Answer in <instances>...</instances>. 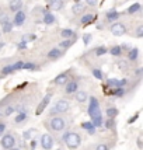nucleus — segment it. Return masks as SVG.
<instances>
[{"label":"nucleus","instance_id":"1","mask_svg":"<svg viewBox=\"0 0 143 150\" xmlns=\"http://www.w3.org/2000/svg\"><path fill=\"white\" fill-rule=\"evenodd\" d=\"M65 143L66 146L69 147V149H76L79 147V144H80V136H79L77 133H74V132H69V133H66L65 135Z\"/></svg>","mask_w":143,"mask_h":150},{"label":"nucleus","instance_id":"2","mask_svg":"<svg viewBox=\"0 0 143 150\" xmlns=\"http://www.w3.org/2000/svg\"><path fill=\"white\" fill-rule=\"evenodd\" d=\"M111 33H112V35L121 37V35H124L126 33V28H125V25L122 23H115V24L111 25Z\"/></svg>","mask_w":143,"mask_h":150},{"label":"nucleus","instance_id":"3","mask_svg":"<svg viewBox=\"0 0 143 150\" xmlns=\"http://www.w3.org/2000/svg\"><path fill=\"white\" fill-rule=\"evenodd\" d=\"M69 110V103L66 100H59L56 105L52 108V114L53 112H66Z\"/></svg>","mask_w":143,"mask_h":150},{"label":"nucleus","instance_id":"4","mask_svg":"<svg viewBox=\"0 0 143 150\" xmlns=\"http://www.w3.org/2000/svg\"><path fill=\"white\" fill-rule=\"evenodd\" d=\"M41 146H42L45 150L52 149L53 140H52V137L49 136L48 133H45V135H42V136H41Z\"/></svg>","mask_w":143,"mask_h":150},{"label":"nucleus","instance_id":"5","mask_svg":"<svg viewBox=\"0 0 143 150\" xmlns=\"http://www.w3.org/2000/svg\"><path fill=\"white\" fill-rule=\"evenodd\" d=\"M51 128L53 131H62L65 128V121L62 118H53L51 121Z\"/></svg>","mask_w":143,"mask_h":150},{"label":"nucleus","instance_id":"6","mask_svg":"<svg viewBox=\"0 0 143 150\" xmlns=\"http://www.w3.org/2000/svg\"><path fill=\"white\" fill-rule=\"evenodd\" d=\"M1 146L4 147V149H13L14 146V137L11 135H6V136L1 137Z\"/></svg>","mask_w":143,"mask_h":150},{"label":"nucleus","instance_id":"7","mask_svg":"<svg viewBox=\"0 0 143 150\" xmlns=\"http://www.w3.org/2000/svg\"><path fill=\"white\" fill-rule=\"evenodd\" d=\"M97 112H100V108H98V101L94 97H91L90 98V105H88V114L93 117V115H94V114H97Z\"/></svg>","mask_w":143,"mask_h":150},{"label":"nucleus","instance_id":"8","mask_svg":"<svg viewBox=\"0 0 143 150\" xmlns=\"http://www.w3.org/2000/svg\"><path fill=\"white\" fill-rule=\"evenodd\" d=\"M49 101H51V94H46L44 97V100H42V103H39V105L37 107V115H41L44 112V110L46 108V105H48Z\"/></svg>","mask_w":143,"mask_h":150},{"label":"nucleus","instance_id":"9","mask_svg":"<svg viewBox=\"0 0 143 150\" xmlns=\"http://www.w3.org/2000/svg\"><path fill=\"white\" fill-rule=\"evenodd\" d=\"M126 84V80H117V79H111V80H108V86L110 87H122V86Z\"/></svg>","mask_w":143,"mask_h":150},{"label":"nucleus","instance_id":"10","mask_svg":"<svg viewBox=\"0 0 143 150\" xmlns=\"http://www.w3.org/2000/svg\"><path fill=\"white\" fill-rule=\"evenodd\" d=\"M49 7H51L52 10H55V11H58V10H60V8L63 7V0H51Z\"/></svg>","mask_w":143,"mask_h":150},{"label":"nucleus","instance_id":"11","mask_svg":"<svg viewBox=\"0 0 143 150\" xmlns=\"http://www.w3.org/2000/svg\"><path fill=\"white\" fill-rule=\"evenodd\" d=\"M24 20H25V13L18 11V13L16 14V17H14V24H16V25H21V24L24 23Z\"/></svg>","mask_w":143,"mask_h":150},{"label":"nucleus","instance_id":"12","mask_svg":"<svg viewBox=\"0 0 143 150\" xmlns=\"http://www.w3.org/2000/svg\"><path fill=\"white\" fill-rule=\"evenodd\" d=\"M21 6H23L21 0H11L10 1V10H13V11H20Z\"/></svg>","mask_w":143,"mask_h":150},{"label":"nucleus","instance_id":"13","mask_svg":"<svg viewBox=\"0 0 143 150\" xmlns=\"http://www.w3.org/2000/svg\"><path fill=\"white\" fill-rule=\"evenodd\" d=\"M91 118H93V122H91L93 126H100V125L103 124V118H101V114H100V112L94 114Z\"/></svg>","mask_w":143,"mask_h":150},{"label":"nucleus","instance_id":"14","mask_svg":"<svg viewBox=\"0 0 143 150\" xmlns=\"http://www.w3.org/2000/svg\"><path fill=\"white\" fill-rule=\"evenodd\" d=\"M77 91V83L76 81H70V83H67L66 86V93L67 94H72V93Z\"/></svg>","mask_w":143,"mask_h":150},{"label":"nucleus","instance_id":"15","mask_svg":"<svg viewBox=\"0 0 143 150\" xmlns=\"http://www.w3.org/2000/svg\"><path fill=\"white\" fill-rule=\"evenodd\" d=\"M66 80H67V76H66V73H62V74L56 76L53 81H55V84H65Z\"/></svg>","mask_w":143,"mask_h":150},{"label":"nucleus","instance_id":"16","mask_svg":"<svg viewBox=\"0 0 143 150\" xmlns=\"http://www.w3.org/2000/svg\"><path fill=\"white\" fill-rule=\"evenodd\" d=\"M76 100H77L79 103H84V101H87V94H86V91L76 93Z\"/></svg>","mask_w":143,"mask_h":150},{"label":"nucleus","instance_id":"17","mask_svg":"<svg viewBox=\"0 0 143 150\" xmlns=\"http://www.w3.org/2000/svg\"><path fill=\"white\" fill-rule=\"evenodd\" d=\"M48 56H49L51 59H56V58H59V56H60V51H59L58 48H53V49H51V51H49Z\"/></svg>","mask_w":143,"mask_h":150},{"label":"nucleus","instance_id":"18","mask_svg":"<svg viewBox=\"0 0 143 150\" xmlns=\"http://www.w3.org/2000/svg\"><path fill=\"white\" fill-rule=\"evenodd\" d=\"M81 126H83V129H86V131H88V133H94V126H93V124L91 122H83L81 124Z\"/></svg>","mask_w":143,"mask_h":150},{"label":"nucleus","instance_id":"19","mask_svg":"<svg viewBox=\"0 0 143 150\" xmlns=\"http://www.w3.org/2000/svg\"><path fill=\"white\" fill-rule=\"evenodd\" d=\"M53 21H55V17H53V14L45 13V16H44V23H45V24H52Z\"/></svg>","mask_w":143,"mask_h":150},{"label":"nucleus","instance_id":"20","mask_svg":"<svg viewBox=\"0 0 143 150\" xmlns=\"http://www.w3.org/2000/svg\"><path fill=\"white\" fill-rule=\"evenodd\" d=\"M11 28H13V24H11L8 20H4V21H3V31H4V33H10Z\"/></svg>","mask_w":143,"mask_h":150},{"label":"nucleus","instance_id":"21","mask_svg":"<svg viewBox=\"0 0 143 150\" xmlns=\"http://www.w3.org/2000/svg\"><path fill=\"white\" fill-rule=\"evenodd\" d=\"M94 20V16H91V14H86L84 17L81 18V24H84V25H87V24H90L91 21Z\"/></svg>","mask_w":143,"mask_h":150},{"label":"nucleus","instance_id":"22","mask_svg":"<svg viewBox=\"0 0 143 150\" xmlns=\"http://www.w3.org/2000/svg\"><path fill=\"white\" fill-rule=\"evenodd\" d=\"M117 114H118L117 108H108V110H107V115H108V118H110V119L115 118V117H117Z\"/></svg>","mask_w":143,"mask_h":150},{"label":"nucleus","instance_id":"23","mask_svg":"<svg viewBox=\"0 0 143 150\" xmlns=\"http://www.w3.org/2000/svg\"><path fill=\"white\" fill-rule=\"evenodd\" d=\"M118 17H119V13L115 11V10H112V11H110V13H107V18L108 20H117Z\"/></svg>","mask_w":143,"mask_h":150},{"label":"nucleus","instance_id":"24","mask_svg":"<svg viewBox=\"0 0 143 150\" xmlns=\"http://www.w3.org/2000/svg\"><path fill=\"white\" fill-rule=\"evenodd\" d=\"M112 94L115 96V97H122L125 94V90L122 88V87H118V88H115L114 91H112Z\"/></svg>","mask_w":143,"mask_h":150},{"label":"nucleus","instance_id":"25","mask_svg":"<svg viewBox=\"0 0 143 150\" xmlns=\"http://www.w3.org/2000/svg\"><path fill=\"white\" fill-rule=\"evenodd\" d=\"M137 10H140V4H139V3H135L133 6H130L129 8H128V13H129V14H132V13H136Z\"/></svg>","mask_w":143,"mask_h":150},{"label":"nucleus","instance_id":"26","mask_svg":"<svg viewBox=\"0 0 143 150\" xmlns=\"http://www.w3.org/2000/svg\"><path fill=\"white\" fill-rule=\"evenodd\" d=\"M72 35H74L72 30H63V31H62V37H63V38H70Z\"/></svg>","mask_w":143,"mask_h":150},{"label":"nucleus","instance_id":"27","mask_svg":"<svg viewBox=\"0 0 143 150\" xmlns=\"http://www.w3.org/2000/svg\"><path fill=\"white\" fill-rule=\"evenodd\" d=\"M110 52L112 53V55H115V56L121 55V46H114V48H111Z\"/></svg>","mask_w":143,"mask_h":150},{"label":"nucleus","instance_id":"28","mask_svg":"<svg viewBox=\"0 0 143 150\" xmlns=\"http://www.w3.org/2000/svg\"><path fill=\"white\" fill-rule=\"evenodd\" d=\"M25 112H21V114H18V115H17V117H16V122H17V124H20V122H23V121H24V119H25Z\"/></svg>","mask_w":143,"mask_h":150},{"label":"nucleus","instance_id":"29","mask_svg":"<svg viewBox=\"0 0 143 150\" xmlns=\"http://www.w3.org/2000/svg\"><path fill=\"white\" fill-rule=\"evenodd\" d=\"M136 58H137V49L136 48H133V49L129 52V59L130 60H135Z\"/></svg>","mask_w":143,"mask_h":150},{"label":"nucleus","instance_id":"30","mask_svg":"<svg viewBox=\"0 0 143 150\" xmlns=\"http://www.w3.org/2000/svg\"><path fill=\"white\" fill-rule=\"evenodd\" d=\"M84 10V7L81 6V4H74V7H73V13H80V11H83Z\"/></svg>","mask_w":143,"mask_h":150},{"label":"nucleus","instance_id":"31","mask_svg":"<svg viewBox=\"0 0 143 150\" xmlns=\"http://www.w3.org/2000/svg\"><path fill=\"white\" fill-rule=\"evenodd\" d=\"M37 66L34 65V63H24L23 65V69H25V70H34Z\"/></svg>","mask_w":143,"mask_h":150},{"label":"nucleus","instance_id":"32","mask_svg":"<svg viewBox=\"0 0 143 150\" xmlns=\"http://www.w3.org/2000/svg\"><path fill=\"white\" fill-rule=\"evenodd\" d=\"M11 72H14L13 66H6V67H3V70H1L3 74H8V73H11Z\"/></svg>","mask_w":143,"mask_h":150},{"label":"nucleus","instance_id":"33","mask_svg":"<svg viewBox=\"0 0 143 150\" xmlns=\"http://www.w3.org/2000/svg\"><path fill=\"white\" fill-rule=\"evenodd\" d=\"M93 74H94V77L98 79V80H101V79H103V73L100 72V70H97V69H94V70H93Z\"/></svg>","mask_w":143,"mask_h":150},{"label":"nucleus","instance_id":"34","mask_svg":"<svg viewBox=\"0 0 143 150\" xmlns=\"http://www.w3.org/2000/svg\"><path fill=\"white\" fill-rule=\"evenodd\" d=\"M72 44H73V41H69V39H66V41H63V42H62V44H60L59 46H63V48H69Z\"/></svg>","mask_w":143,"mask_h":150},{"label":"nucleus","instance_id":"35","mask_svg":"<svg viewBox=\"0 0 143 150\" xmlns=\"http://www.w3.org/2000/svg\"><path fill=\"white\" fill-rule=\"evenodd\" d=\"M35 38H37V37L31 34V35H27V37H24V38H23V42H28V41H34V39H35Z\"/></svg>","mask_w":143,"mask_h":150},{"label":"nucleus","instance_id":"36","mask_svg":"<svg viewBox=\"0 0 143 150\" xmlns=\"http://www.w3.org/2000/svg\"><path fill=\"white\" fill-rule=\"evenodd\" d=\"M23 65H24V63H23L21 60H20V62H17L16 65H13V70H18V69H23Z\"/></svg>","mask_w":143,"mask_h":150},{"label":"nucleus","instance_id":"37","mask_svg":"<svg viewBox=\"0 0 143 150\" xmlns=\"http://www.w3.org/2000/svg\"><path fill=\"white\" fill-rule=\"evenodd\" d=\"M90 39H91V35H90V34H86V35H83V42H84L86 45L90 42Z\"/></svg>","mask_w":143,"mask_h":150},{"label":"nucleus","instance_id":"38","mask_svg":"<svg viewBox=\"0 0 143 150\" xmlns=\"http://www.w3.org/2000/svg\"><path fill=\"white\" fill-rule=\"evenodd\" d=\"M136 37H143V25H140V27H137V31H136Z\"/></svg>","mask_w":143,"mask_h":150},{"label":"nucleus","instance_id":"39","mask_svg":"<svg viewBox=\"0 0 143 150\" xmlns=\"http://www.w3.org/2000/svg\"><path fill=\"white\" fill-rule=\"evenodd\" d=\"M105 52H107V49H105L104 46H101V48H98V49H97V55H98V56H100V55H104Z\"/></svg>","mask_w":143,"mask_h":150},{"label":"nucleus","instance_id":"40","mask_svg":"<svg viewBox=\"0 0 143 150\" xmlns=\"http://www.w3.org/2000/svg\"><path fill=\"white\" fill-rule=\"evenodd\" d=\"M96 150H108V147H107V144H98Z\"/></svg>","mask_w":143,"mask_h":150},{"label":"nucleus","instance_id":"41","mask_svg":"<svg viewBox=\"0 0 143 150\" xmlns=\"http://www.w3.org/2000/svg\"><path fill=\"white\" fill-rule=\"evenodd\" d=\"M14 110H13V107H8V108H6V111H4V114H6L7 117L8 115H11V112H13Z\"/></svg>","mask_w":143,"mask_h":150},{"label":"nucleus","instance_id":"42","mask_svg":"<svg viewBox=\"0 0 143 150\" xmlns=\"http://www.w3.org/2000/svg\"><path fill=\"white\" fill-rule=\"evenodd\" d=\"M33 133H35V131H27L25 133H24V137H25V139H30V135H33Z\"/></svg>","mask_w":143,"mask_h":150},{"label":"nucleus","instance_id":"43","mask_svg":"<svg viewBox=\"0 0 143 150\" xmlns=\"http://www.w3.org/2000/svg\"><path fill=\"white\" fill-rule=\"evenodd\" d=\"M86 1H87L88 6H96L97 4V0H86Z\"/></svg>","mask_w":143,"mask_h":150},{"label":"nucleus","instance_id":"44","mask_svg":"<svg viewBox=\"0 0 143 150\" xmlns=\"http://www.w3.org/2000/svg\"><path fill=\"white\" fill-rule=\"evenodd\" d=\"M4 129H6V124H3V122H1V124H0V135L4 132Z\"/></svg>","mask_w":143,"mask_h":150},{"label":"nucleus","instance_id":"45","mask_svg":"<svg viewBox=\"0 0 143 150\" xmlns=\"http://www.w3.org/2000/svg\"><path fill=\"white\" fill-rule=\"evenodd\" d=\"M17 46H18L20 49H25V48H27V44H25V42H20Z\"/></svg>","mask_w":143,"mask_h":150},{"label":"nucleus","instance_id":"46","mask_svg":"<svg viewBox=\"0 0 143 150\" xmlns=\"http://www.w3.org/2000/svg\"><path fill=\"white\" fill-rule=\"evenodd\" d=\"M137 117H139V115H137V114H136V115H135V117H133V118H130V119H129V121H128V122H129V124H132V122H135V121H136V119H137Z\"/></svg>","mask_w":143,"mask_h":150},{"label":"nucleus","instance_id":"47","mask_svg":"<svg viewBox=\"0 0 143 150\" xmlns=\"http://www.w3.org/2000/svg\"><path fill=\"white\" fill-rule=\"evenodd\" d=\"M118 66H119V67H122V69H126V63H124V62H119V63H118Z\"/></svg>","mask_w":143,"mask_h":150},{"label":"nucleus","instance_id":"48","mask_svg":"<svg viewBox=\"0 0 143 150\" xmlns=\"http://www.w3.org/2000/svg\"><path fill=\"white\" fill-rule=\"evenodd\" d=\"M107 128H110V126H112V121H110V119H108V121H107Z\"/></svg>","mask_w":143,"mask_h":150},{"label":"nucleus","instance_id":"49","mask_svg":"<svg viewBox=\"0 0 143 150\" xmlns=\"http://www.w3.org/2000/svg\"><path fill=\"white\" fill-rule=\"evenodd\" d=\"M137 146H139V147H142V140H140V139L137 140Z\"/></svg>","mask_w":143,"mask_h":150},{"label":"nucleus","instance_id":"50","mask_svg":"<svg viewBox=\"0 0 143 150\" xmlns=\"http://www.w3.org/2000/svg\"><path fill=\"white\" fill-rule=\"evenodd\" d=\"M8 150H18V149H8Z\"/></svg>","mask_w":143,"mask_h":150}]
</instances>
